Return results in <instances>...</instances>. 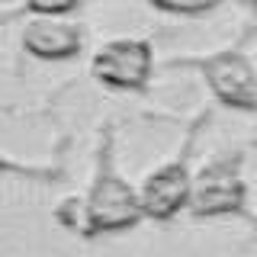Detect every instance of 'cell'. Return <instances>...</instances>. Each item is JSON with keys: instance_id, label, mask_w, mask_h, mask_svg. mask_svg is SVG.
<instances>
[{"instance_id": "52a82bcc", "label": "cell", "mask_w": 257, "mask_h": 257, "mask_svg": "<svg viewBox=\"0 0 257 257\" xmlns=\"http://www.w3.org/2000/svg\"><path fill=\"white\" fill-rule=\"evenodd\" d=\"M0 177L32 180V183H58L64 174L52 164H32V161H23V158H16V155L0 148Z\"/></svg>"}, {"instance_id": "6da1fadb", "label": "cell", "mask_w": 257, "mask_h": 257, "mask_svg": "<svg viewBox=\"0 0 257 257\" xmlns=\"http://www.w3.org/2000/svg\"><path fill=\"white\" fill-rule=\"evenodd\" d=\"M142 222H145V212L139 203V190L125 180V174L116 164L112 125H103L90 187L80 196V235L84 238L122 235L128 228H139Z\"/></svg>"}, {"instance_id": "8992f818", "label": "cell", "mask_w": 257, "mask_h": 257, "mask_svg": "<svg viewBox=\"0 0 257 257\" xmlns=\"http://www.w3.org/2000/svg\"><path fill=\"white\" fill-rule=\"evenodd\" d=\"M20 48L36 61L58 64L71 61L87 48V26L68 16H52V13H26L20 26Z\"/></svg>"}, {"instance_id": "9c48e42d", "label": "cell", "mask_w": 257, "mask_h": 257, "mask_svg": "<svg viewBox=\"0 0 257 257\" xmlns=\"http://www.w3.org/2000/svg\"><path fill=\"white\" fill-rule=\"evenodd\" d=\"M84 7V0H23L20 10L23 16L26 13H52V16H68V13H77Z\"/></svg>"}, {"instance_id": "ba28073f", "label": "cell", "mask_w": 257, "mask_h": 257, "mask_svg": "<svg viewBox=\"0 0 257 257\" xmlns=\"http://www.w3.org/2000/svg\"><path fill=\"white\" fill-rule=\"evenodd\" d=\"M151 10H161L167 16H206L212 13L222 0H145Z\"/></svg>"}, {"instance_id": "8fae6325", "label": "cell", "mask_w": 257, "mask_h": 257, "mask_svg": "<svg viewBox=\"0 0 257 257\" xmlns=\"http://www.w3.org/2000/svg\"><path fill=\"white\" fill-rule=\"evenodd\" d=\"M20 16H23L20 7H4V10H0V23H13V20H20Z\"/></svg>"}, {"instance_id": "7a4b0ae2", "label": "cell", "mask_w": 257, "mask_h": 257, "mask_svg": "<svg viewBox=\"0 0 257 257\" xmlns=\"http://www.w3.org/2000/svg\"><path fill=\"white\" fill-rule=\"evenodd\" d=\"M183 212L190 219H228L247 215V180L244 151L228 148L206 161L190 177V196Z\"/></svg>"}, {"instance_id": "7c38bea8", "label": "cell", "mask_w": 257, "mask_h": 257, "mask_svg": "<svg viewBox=\"0 0 257 257\" xmlns=\"http://www.w3.org/2000/svg\"><path fill=\"white\" fill-rule=\"evenodd\" d=\"M235 4H241V7H257V0H235Z\"/></svg>"}, {"instance_id": "277c9868", "label": "cell", "mask_w": 257, "mask_h": 257, "mask_svg": "<svg viewBox=\"0 0 257 257\" xmlns=\"http://www.w3.org/2000/svg\"><path fill=\"white\" fill-rule=\"evenodd\" d=\"M203 74L209 93L228 109L257 112V68L241 48H222V52L203 55V58L183 61Z\"/></svg>"}, {"instance_id": "4fadbf2b", "label": "cell", "mask_w": 257, "mask_h": 257, "mask_svg": "<svg viewBox=\"0 0 257 257\" xmlns=\"http://www.w3.org/2000/svg\"><path fill=\"white\" fill-rule=\"evenodd\" d=\"M254 68H257V58H254Z\"/></svg>"}, {"instance_id": "30bf717a", "label": "cell", "mask_w": 257, "mask_h": 257, "mask_svg": "<svg viewBox=\"0 0 257 257\" xmlns=\"http://www.w3.org/2000/svg\"><path fill=\"white\" fill-rule=\"evenodd\" d=\"M55 222L68 231H80V196L61 199V206L55 209Z\"/></svg>"}, {"instance_id": "3957f363", "label": "cell", "mask_w": 257, "mask_h": 257, "mask_svg": "<svg viewBox=\"0 0 257 257\" xmlns=\"http://www.w3.org/2000/svg\"><path fill=\"white\" fill-rule=\"evenodd\" d=\"M90 74L109 90H145L155 74V45L142 36H116L93 52Z\"/></svg>"}, {"instance_id": "5b68a950", "label": "cell", "mask_w": 257, "mask_h": 257, "mask_svg": "<svg viewBox=\"0 0 257 257\" xmlns=\"http://www.w3.org/2000/svg\"><path fill=\"white\" fill-rule=\"evenodd\" d=\"M190 148H193V135L183 142V148L174 158L161 161L155 171H148L142 177L139 190V203L145 212V222H171L177 215H183L190 196Z\"/></svg>"}]
</instances>
